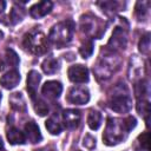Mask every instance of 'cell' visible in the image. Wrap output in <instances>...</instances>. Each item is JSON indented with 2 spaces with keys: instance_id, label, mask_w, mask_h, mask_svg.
<instances>
[{
  "instance_id": "obj_1",
  "label": "cell",
  "mask_w": 151,
  "mask_h": 151,
  "mask_svg": "<svg viewBox=\"0 0 151 151\" xmlns=\"http://www.w3.org/2000/svg\"><path fill=\"white\" fill-rule=\"evenodd\" d=\"M109 106L112 111L118 113H126L132 107V100L129 88L124 83L117 84L109 99Z\"/></svg>"
},
{
  "instance_id": "obj_2",
  "label": "cell",
  "mask_w": 151,
  "mask_h": 151,
  "mask_svg": "<svg viewBox=\"0 0 151 151\" xmlns=\"http://www.w3.org/2000/svg\"><path fill=\"white\" fill-rule=\"evenodd\" d=\"M22 45L25 50H27L29 53L34 55H41L45 54L48 51L50 41L48 38L38 28H34L25 34Z\"/></svg>"
},
{
  "instance_id": "obj_3",
  "label": "cell",
  "mask_w": 151,
  "mask_h": 151,
  "mask_svg": "<svg viewBox=\"0 0 151 151\" xmlns=\"http://www.w3.org/2000/svg\"><path fill=\"white\" fill-rule=\"evenodd\" d=\"M73 32H74V24L72 20L60 21L51 28L48 33V41L55 45L58 48H61L72 40Z\"/></svg>"
},
{
  "instance_id": "obj_4",
  "label": "cell",
  "mask_w": 151,
  "mask_h": 151,
  "mask_svg": "<svg viewBox=\"0 0 151 151\" xmlns=\"http://www.w3.org/2000/svg\"><path fill=\"white\" fill-rule=\"evenodd\" d=\"M119 57L116 54V52L109 50L104 53V55H100L93 70L99 79H107L112 76V73H114L119 68Z\"/></svg>"
},
{
  "instance_id": "obj_5",
  "label": "cell",
  "mask_w": 151,
  "mask_h": 151,
  "mask_svg": "<svg viewBox=\"0 0 151 151\" xmlns=\"http://www.w3.org/2000/svg\"><path fill=\"white\" fill-rule=\"evenodd\" d=\"M129 132L124 126L123 119L119 118H109L106 123V129L103 134L104 143L106 145H116L124 140Z\"/></svg>"
},
{
  "instance_id": "obj_6",
  "label": "cell",
  "mask_w": 151,
  "mask_h": 151,
  "mask_svg": "<svg viewBox=\"0 0 151 151\" xmlns=\"http://www.w3.org/2000/svg\"><path fill=\"white\" fill-rule=\"evenodd\" d=\"M127 42V33L124 29V27H116L113 29V33L107 42V47L110 51H118V50H124L126 47Z\"/></svg>"
},
{
  "instance_id": "obj_7",
  "label": "cell",
  "mask_w": 151,
  "mask_h": 151,
  "mask_svg": "<svg viewBox=\"0 0 151 151\" xmlns=\"http://www.w3.org/2000/svg\"><path fill=\"white\" fill-rule=\"evenodd\" d=\"M90 100V92L84 86H73L67 93V101L76 105H84Z\"/></svg>"
},
{
  "instance_id": "obj_8",
  "label": "cell",
  "mask_w": 151,
  "mask_h": 151,
  "mask_svg": "<svg viewBox=\"0 0 151 151\" xmlns=\"http://www.w3.org/2000/svg\"><path fill=\"white\" fill-rule=\"evenodd\" d=\"M67 74H68V79L72 83L84 84L88 81V70L84 65L78 64V65L71 66L67 71Z\"/></svg>"
},
{
  "instance_id": "obj_9",
  "label": "cell",
  "mask_w": 151,
  "mask_h": 151,
  "mask_svg": "<svg viewBox=\"0 0 151 151\" xmlns=\"http://www.w3.org/2000/svg\"><path fill=\"white\" fill-rule=\"evenodd\" d=\"M80 27L81 31L85 32L86 34H91L94 37H98V31H100L101 28H99V24L96 17L92 15H83L80 19Z\"/></svg>"
},
{
  "instance_id": "obj_10",
  "label": "cell",
  "mask_w": 151,
  "mask_h": 151,
  "mask_svg": "<svg viewBox=\"0 0 151 151\" xmlns=\"http://www.w3.org/2000/svg\"><path fill=\"white\" fill-rule=\"evenodd\" d=\"M61 92H63V85H61V83H59L57 80L46 81L41 87V93L44 94V97H46L48 99L59 98Z\"/></svg>"
},
{
  "instance_id": "obj_11",
  "label": "cell",
  "mask_w": 151,
  "mask_h": 151,
  "mask_svg": "<svg viewBox=\"0 0 151 151\" xmlns=\"http://www.w3.org/2000/svg\"><path fill=\"white\" fill-rule=\"evenodd\" d=\"M81 119V114L76 109H67L63 112V122L65 124V127L68 130L77 129Z\"/></svg>"
},
{
  "instance_id": "obj_12",
  "label": "cell",
  "mask_w": 151,
  "mask_h": 151,
  "mask_svg": "<svg viewBox=\"0 0 151 151\" xmlns=\"http://www.w3.org/2000/svg\"><path fill=\"white\" fill-rule=\"evenodd\" d=\"M52 7H53V4L52 1H48V0L37 2L29 8V15L34 19H40L47 15L52 11Z\"/></svg>"
},
{
  "instance_id": "obj_13",
  "label": "cell",
  "mask_w": 151,
  "mask_h": 151,
  "mask_svg": "<svg viewBox=\"0 0 151 151\" xmlns=\"http://www.w3.org/2000/svg\"><path fill=\"white\" fill-rule=\"evenodd\" d=\"M20 79H21V78H20L19 71L14 68V70L8 71L7 73H5V74L0 78V85H1L2 87L7 88V90H12V88H14V87L19 84Z\"/></svg>"
},
{
  "instance_id": "obj_14",
  "label": "cell",
  "mask_w": 151,
  "mask_h": 151,
  "mask_svg": "<svg viewBox=\"0 0 151 151\" xmlns=\"http://www.w3.org/2000/svg\"><path fill=\"white\" fill-rule=\"evenodd\" d=\"M24 130H25L24 133H25L26 140H28L29 143L35 144V143H39L42 139V136H41V132L39 130V126L34 122H27L25 124V129Z\"/></svg>"
},
{
  "instance_id": "obj_15",
  "label": "cell",
  "mask_w": 151,
  "mask_h": 151,
  "mask_svg": "<svg viewBox=\"0 0 151 151\" xmlns=\"http://www.w3.org/2000/svg\"><path fill=\"white\" fill-rule=\"evenodd\" d=\"M40 80H41V76L38 71L32 70L28 72V74H27V91H28L31 99H33L37 96V91H38V86L40 84Z\"/></svg>"
},
{
  "instance_id": "obj_16",
  "label": "cell",
  "mask_w": 151,
  "mask_h": 151,
  "mask_svg": "<svg viewBox=\"0 0 151 151\" xmlns=\"http://www.w3.org/2000/svg\"><path fill=\"white\" fill-rule=\"evenodd\" d=\"M134 94L138 100H147V97L150 94V86L149 81L140 79L134 85Z\"/></svg>"
},
{
  "instance_id": "obj_17",
  "label": "cell",
  "mask_w": 151,
  "mask_h": 151,
  "mask_svg": "<svg viewBox=\"0 0 151 151\" xmlns=\"http://www.w3.org/2000/svg\"><path fill=\"white\" fill-rule=\"evenodd\" d=\"M7 139L12 145H17V144H25L26 143V137L25 133L21 132L19 129L12 126L8 131H7Z\"/></svg>"
},
{
  "instance_id": "obj_18",
  "label": "cell",
  "mask_w": 151,
  "mask_h": 151,
  "mask_svg": "<svg viewBox=\"0 0 151 151\" xmlns=\"http://www.w3.org/2000/svg\"><path fill=\"white\" fill-rule=\"evenodd\" d=\"M9 104L13 110L19 111V112H26V103L20 92L12 93L9 97Z\"/></svg>"
},
{
  "instance_id": "obj_19",
  "label": "cell",
  "mask_w": 151,
  "mask_h": 151,
  "mask_svg": "<svg viewBox=\"0 0 151 151\" xmlns=\"http://www.w3.org/2000/svg\"><path fill=\"white\" fill-rule=\"evenodd\" d=\"M149 8H150V2L149 1H137L136 7H134V13L136 17L139 21L145 20L149 17Z\"/></svg>"
},
{
  "instance_id": "obj_20",
  "label": "cell",
  "mask_w": 151,
  "mask_h": 151,
  "mask_svg": "<svg viewBox=\"0 0 151 151\" xmlns=\"http://www.w3.org/2000/svg\"><path fill=\"white\" fill-rule=\"evenodd\" d=\"M41 68L46 74H53L59 70V61L55 58L48 57L42 61Z\"/></svg>"
},
{
  "instance_id": "obj_21",
  "label": "cell",
  "mask_w": 151,
  "mask_h": 151,
  "mask_svg": "<svg viewBox=\"0 0 151 151\" xmlns=\"http://www.w3.org/2000/svg\"><path fill=\"white\" fill-rule=\"evenodd\" d=\"M101 114L100 112L96 111V110H91L88 116H87V125L91 130H98L101 125Z\"/></svg>"
},
{
  "instance_id": "obj_22",
  "label": "cell",
  "mask_w": 151,
  "mask_h": 151,
  "mask_svg": "<svg viewBox=\"0 0 151 151\" xmlns=\"http://www.w3.org/2000/svg\"><path fill=\"white\" fill-rule=\"evenodd\" d=\"M45 126L51 134H59L63 130V126H61L60 122L58 120V117H55V116L48 118L45 123Z\"/></svg>"
},
{
  "instance_id": "obj_23",
  "label": "cell",
  "mask_w": 151,
  "mask_h": 151,
  "mask_svg": "<svg viewBox=\"0 0 151 151\" xmlns=\"http://www.w3.org/2000/svg\"><path fill=\"white\" fill-rule=\"evenodd\" d=\"M32 100H33V106H34V110H35L37 114H39L40 117H44L48 113L50 109H48V105L45 100H42L41 98H39L37 96Z\"/></svg>"
},
{
  "instance_id": "obj_24",
  "label": "cell",
  "mask_w": 151,
  "mask_h": 151,
  "mask_svg": "<svg viewBox=\"0 0 151 151\" xmlns=\"http://www.w3.org/2000/svg\"><path fill=\"white\" fill-rule=\"evenodd\" d=\"M25 9L22 8V7H20V6H13L12 7V9H11V13H9V19H11V22L13 24V25H15V24H18V22H20L22 19H24V17H25Z\"/></svg>"
},
{
  "instance_id": "obj_25",
  "label": "cell",
  "mask_w": 151,
  "mask_h": 151,
  "mask_svg": "<svg viewBox=\"0 0 151 151\" xmlns=\"http://www.w3.org/2000/svg\"><path fill=\"white\" fill-rule=\"evenodd\" d=\"M19 61L20 60H19V57L15 53V51L12 50V48H6V51H5V60H4L5 65H9L12 67H17L19 65Z\"/></svg>"
},
{
  "instance_id": "obj_26",
  "label": "cell",
  "mask_w": 151,
  "mask_h": 151,
  "mask_svg": "<svg viewBox=\"0 0 151 151\" xmlns=\"http://www.w3.org/2000/svg\"><path fill=\"white\" fill-rule=\"evenodd\" d=\"M137 111L140 116H143L145 118L146 126L149 127V117H150V103H149V100H138Z\"/></svg>"
},
{
  "instance_id": "obj_27",
  "label": "cell",
  "mask_w": 151,
  "mask_h": 151,
  "mask_svg": "<svg viewBox=\"0 0 151 151\" xmlns=\"http://www.w3.org/2000/svg\"><path fill=\"white\" fill-rule=\"evenodd\" d=\"M138 48H139V52L142 54H145L147 55L149 52H150V34L146 33L145 35H143L139 40V44H138Z\"/></svg>"
},
{
  "instance_id": "obj_28",
  "label": "cell",
  "mask_w": 151,
  "mask_h": 151,
  "mask_svg": "<svg viewBox=\"0 0 151 151\" xmlns=\"http://www.w3.org/2000/svg\"><path fill=\"white\" fill-rule=\"evenodd\" d=\"M79 53L81 54V57L85 59V58H88L92 53H93V41L92 40H86L85 42L81 44V46L79 47Z\"/></svg>"
},
{
  "instance_id": "obj_29",
  "label": "cell",
  "mask_w": 151,
  "mask_h": 151,
  "mask_svg": "<svg viewBox=\"0 0 151 151\" xmlns=\"http://www.w3.org/2000/svg\"><path fill=\"white\" fill-rule=\"evenodd\" d=\"M138 140H139V144H140L142 149H144L145 151H150V145H149L150 144V134H149V132L142 133L139 136Z\"/></svg>"
},
{
  "instance_id": "obj_30",
  "label": "cell",
  "mask_w": 151,
  "mask_h": 151,
  "mask_svg": "<svg viewBox=\"0 0 151 151\" xmlns=\"http://www.w3.org/2000/svg\"><path fill=\"white\" fill-rule=\"evenodd\" d=\"M123 122H124V126H125V129H126L127 132H130V131H131L132 129H134L136 125H137V120H136V118L132 117V116H129V117L124 118Z\"/></svg>"
},
{
  "instance_id": "obj_31",
  "label": "cell",
  "mask_w": 151,
  "mask_h": 151,
  "mask_svg": "<svg viewBox=\"0 0 151 151\" xmlns=\"http://www.w3.org/2000/svg\"><path fill=\"white\" fill-rule=\"evenodd\" d=\"M83 145L85 146V147H87V149H93L94 146H96V139L91 136V134H86L85 137H84V140H83Z\"/></svg>"
},
{
  "instance_id": "obj_32",
  "label": "cell",
  "mask_w": 151,
  "mask_h": 151,
  "mask_svg": "<svg viewBox=\"0 0 151 151\" xmlns=\"http://www.w3.org/2000/svg\"><path fill=\"white\" fill-rule=\"evenodd\" d=\"M5 8H6V1H4V0H0V14L5 11Z\"/></svg>"
},
{
  "instance_id": "obj_33",
  "label": "cell",
  "mask_w": 151,
  "mask_h": 151,
  "mask_svg": "<svg viewBox=\"0 0 151 151\" xmlns=\"http://www.w3.org/2000/svg\"><path fill=\"white\" fill-rule=\"evenodd\" d=\"M2 149H4V143H2V139L0 138V151H2Z\"/></svg>"
},
{
  "instance_id": "obj_34",
  "label": "cell",
  "mask_w": 151,
  "mask_h": 151,
  "mask_svg": "<svg viewBox=\"0 0 151 151\" xmlns=\"http://www.w3.org/2000/svg\"><path fill=\"white\" fill-rule=\"evenodd\" d=\"M1 39H2V32L0 31V40H1Z\"/></svg>"
},
{
  "instance_id": "obj_35",
  "label": "cell",
  "mask_w": 151,
  "mask_h": 151,
  "mask_svg": "<svg viewBox=\"0 0 151 151\" xmlns=\"http://www.w3.org/2000/svg\"><path fill=\"white\" fill-rule=\"evenodd\" d=\"M1 97H2V94H1V92H0V101H1Z\"/></svg>"
}]
</instances>
